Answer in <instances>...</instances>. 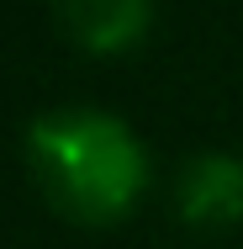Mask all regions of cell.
<instances>
[{
	"mask_svg": "<svg viewBox=\"0 0 243 249\" xmlns=\"http://www.w3.org/2000/svg\"><path fill=\"white\" fill-rule=\"evenodd\" d=\"M27 170L53 212L85 228L127 217L148 191V154L132 127L90 106L37 117L27 133Z\"/></svg>",
	"mask_w": 243,
	"mask_h": 249,
	"instance_id": "6da1fadb",
	"label": "cell"
},
{
	"mask_svg": "<svg viewBox=\"0 0 243 249\" xmlns=\"http://www.w3.org/2000/svg\"><path fill=\"white\" fill-rule=\"evenodd\" d=\"M58 27L85 53H127L143 43L153 0H53Z\"/></svg>",
	"mask_w": 243,
	"mask_h": 249,
	"instance_id": "3957f363",
	"label": "cell"
},
{
	"mask_svg": "<svg viewBox=\"0 0 243 249\" xmlns=\"http://www.w3.org/2000/svg\"><path fill=\"white\" fill-rule=\"evenodd\" d=\"M175 212L201 233H222V228L243 223V159L238 154H195L175 180Z\"/></svg>",
	"mask_w": 243,
	"mask_h": 249,
	"instance_id": "7a4b0ae2",
	"label": "cell"
}]
</instances>
